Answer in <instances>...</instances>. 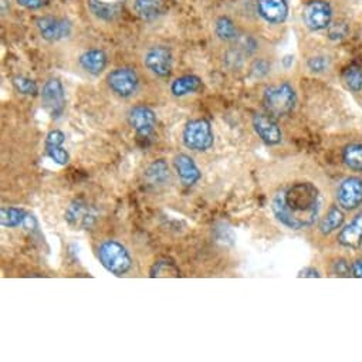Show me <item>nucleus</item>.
Here are the masks:
<instances>
[{"instance_id":"37","label":"nucleus","mask_w":362,"mask_h":362,"mask_svg":"<svg viewBox=\"0 0 362 362\" xmlns=\"http://www.w3.org/2000/svg\"><path fill=\"white\" fill-rule=\"evenodd\" d=\"M352 273H354V276L355 277H361L362 279V259L361 260H356L355 263H354V266H352Z\"/></svg>"},{"instance_id":"14","label":"nucleus","mask_w":362,"mask_h":362,"mask_svg":"<svg viewBox=\"0 0 362 362\" xmlns=\"http://www.w3.org/2000/svg\"><path fill=\"white\" fill-rule=\"evenodd\" d=\"M175 169L177 172V176L185 187L195 185L198 180L202 177V172L199 170L195 160L185 153H179L173 159Z\"/></svg>"},{"instance_id":"28","label":"nucleus","mask_w":362,"mask_h":362,"mask_svg":"<svg viewBox=\"0 0 362 362\" xmlns=\"http://www.w3.org/2000/svg\"><path fill=\"white\" fill-rule=\"evenodd\" d=\"M13 86L23 95H36L37 91H39L36 81L32 80V78L23 77V76L15 77L13 78Z\"/></svg>"},{"instance_id":"5","label":"nucleus","mask_w":362,"mask_h":362,"mask_svg":"<svg viewBox=\"0 0 362 362\" xmlns=\"http://www.w3.org/2000/svg\"><path fill=\"white\" fill-rule=\"evenodd\" d=\"M64 219L74 230H88L95 225L98 219V211L88 202L76 199L67 206Z\"/></svg>"},{"instance_id":"36","label":"nucleus","mask_w":362,"mask_h":362,"mask_svg":"<svg viewBox=\"0 0 362 362\" xmlns=\"http://www.w3.org/2000/svg\"><path fill=\"white\" fill-rule=\"evenodd\" d=\"M298 277H313V279H315V277H320V273L314 267H305L298 273Z\"/></svg>"},{"instance_id":"35","label":"nucleus","mask_w":362,"mask_h":362,"mask_svg":"<svg viewBox=\"0 0 362 362\" xmlns=\"http://www.w3.org/2000/svg\"><path fill=\"white\" fill-rule=\"evenodd\" d=\"M23 228H25L26 230H29V232H32V230L37 229V222H36V218L28 214V216H26V219H25V223H23Z\"/></svg>"},{"instance_id":"8","label":"nucleus","mask_w":362,"mask_h":362,"mask_svg":"<svg viewBox=\"0 0 362 362\" xmlns=\"http://www.w3.org/2000/svg\"><path fill=\"white\" fill-rule=\"evenodd\" d=\"M110 88L119 97H131L138 88V76L135 70L122 67L111 71L107 77Z\"/></svg>"},{"instance_id":"18","label":"nucleus","mask_w":362,"mask_h":362,"mask_svg":"<svg viewBox=\"0 0 362 362\" xmlns=\"http://www.w3.org/2000/svg\"><path fill=\"white\" fill-rule=\"evenodd\" d=\"M80 64L90 74L98 76L107 67V54L103 50H97V49L88 50L81 54Z\"/></svg>"},{"instance_id":"21","label":"nucleus","mask_w":362,"mask_h":362,"mask_svg":"<svg viewBox=\"0 0 362 362\" xmlns=\"http://www.w3.org/2000/svg\"><path fill=\"white\" fill-rule=\"evenodd\" d=\"M135 11L144 21H155L163 13L162 0H135Z\"/></svg>"},{"instance_id":"7","label":"nucleus","mask_w":362,"mask_h":362,"mask_svg":"<svg viewBox=\"0 0 362 362\" xmlns=\"http://www.w3.org/2000/svg\"><path fill=\"white\" fill-rule=\"evenodd\" d=\"M42 101L45 108L53 118H59L63 115L66 110V94L60 80L52 78L43 86Z\"/></svg>"},{"instance_id":"34","label":"nucleus","mask_w":362,"mask_h":362,"mask_svg":"<svg viewBox=\"0 0 362 362\" xmlns=\"http://www.w3.org/2000/svg\"><path fill=\"white\" fill-rule=\"evenodd\" d=\"M334 273H335L337 276H348L349 267H348V264H346L344 260H338V262L334 264Z\"/></svg>"},{"instance_id":"9","label":"nucleus","mask_w":362,"mask_h":362,"mask_svg":"<svg viewBox=\"0 0 362 362\" xmlns=\"http://www.w3.org/2000/svg\"><path fill=\"white\" fill-rule=\"evenodd\" d=\"M129 127L136 132L141 138H148L153 134L156 127V115L146 105H136L131 108L128 114Z\"/></svg>"},{"instance_id":"17","label":"nucleus","mask_w":362,"mask_h":362,"mask_svg":"<svg viewBox=\"0 0 362 362\" xmlns=\"http://www.w3.org/2000/svg\"><path fill=\"white\" fill-rule=\"evenodd\" d=\"M338 242L349 249H358L362 245V214L356 215L354 221L341 230Z\"/></svg>"},{"instance_id":"10","label":"nucleus","mask_w":362,"mask_h":362,"mask_svg":"<svg viewBox=\"0 0 362 362\" xmlns=\"http://www.w3.org/2000/svg\"><path fill=\"white\" fill-rule=\"evenodd\" d=\"M37 29L42 35V37L47 42H59L70 36L71 33V25L66 19H59L53 16H43L39 18Z\"/></svg>"},{"instance_id":"13","label":"nucleus","mask_w":362,"mask_h":362,"mask_svg":"<svg viewBox=\"0 0 362 362\" xmlns=\"http://www.w3.org/2000/svg\"><path fill=\"white\" fill-rule=\"evenodd\" d=\"M253 127L260 139L267 145H277L281 141V131L270 114H256L253 117Z\"/></svg>"},{"instance_id":"26","label":"nucleus","mask_w":362,"mask_h":362,"mask_svg":"<svg viewBox=\"0 0 362 362\" xmlns=\"http://www.w3.org/2000/svg\"><path fill=\"white\" fill-rule=\"evenodd\" d=\"M216 35L222 40H235L238 37V30L229 18H221L216 22Z\"/></svg>"},{"instance_id":"3","label":"nucleus","mask_w":362,"mask_h":362,"mask_svg":"<svg viewBox=\"0 0 362 362\" xmlns=\"http://www.w3.org/2000/svg\"><path fill=\"white\" fill-rule=\"evenodd\" d=\"M296 103H297L296 91L287 83H283L276 87H270L264 91V97H263L264 108L267 114H270L274 118H281L288 115L294 110Z\"/></svg>"},{"instance_id":"4","label":"nucleus","mask_w":362,"mask_h":362,"mask_svg":"<svg viewBox=\"0 0 362 362\" xmlns=\"http://www.w3.org/2000/svg\"><path fill=\"white\" fill-rule=\"evenodd\" d=\"M184 144L187 148L198 152H205L214 146L215 136L212 125L208 119L189 121L184 129Z\"/></svg>"},{"instance_id":"2","label":"nucleus","mask_w":362,"mask_h":362,"mask_svg":"<svg viewBox=\"0 0 362 362\" xmlns=\"http://www.w3.org/2000/svg\"><path fill=\"white\" fill-rule=\"evenodd\" d=\"M98 260L114 276H124L132 267V259L125 246L117 240H105L98 247Z\"/></svg>"},{"instance_id":"22","label":"nucleus","mask_w":362,"mask_h":362,"mask_svg":"<svg viewBox=\"0 0 362 362\" xmlns=\"http://www.w3.org/2000/svg\"><path fill=\"white\" fill-rule=\"evenodd\" d=\"M28 214L19 208H2L0 211V223L4 228H19L23 226Z\"/></svg>"},{"instance_id":"29","label":"nucleus","mask_w":362,"mask_h":362,"mask_svg":"<svg viewBox=\"0 0 362 362\" xmlns=\"http://www.w3.org/2000/svg\"><path fill=\"white\" fill-rule=\"evenodd\" d=\"M307 64L313 73H322L328 69V59L324 56H315V57H311Z\"/></svg>"},{"instance_id":"27","label":"nucleus","mask_w":362,"mask_h":362,"mask_svg":"<svg viewBox=\"0 0 362 362\" xmlns=\"http://www.w3.org/2000/svg\"><path fill=\"white\" fill-rule=\"evenodd\" d=\"M46 155L57 165L66 166L70 162V155L66 149H63V145H45Z\"/></svg>"},{"instance_id":"23","label":"nucleus","mask_w":362,"mask_h":362,"mask_svg":"<svg viewBox=\"0 0 362 362\" xmlns=\"http://www.w3.org/2000/svg\"><path fill=\"white\" fill-rule=\"evenodd\" d=\"M342 223H344V214L338 208L332 206L327 212V215L321 219V222H320V232L322 235H329V233L335 232L337 229H339Z\"/></svg>"},{"instance_id":"24","label":"nucleus","mask_w":362,"mask_h":362,"mask_svg":"<svg viewBox=\"0 0 362 362\" xmlns=\"http://www.w3.org/2000/svg\"><path fill=\"white\" fill-rule=\"evenodd\" d=\"M342 159L345 165L352 170H362V145L351 144L344 149Z\"/></svg>"},{"instance_id":"1","label":"nucleus","mask_w":362,"mask_h":362,"mask_svg":"<svg viewBox=\"0 0 362 362\" xmlns=\"http://www.w3.org/2000/svg\"><path fill=\"white\" fill-rule=\"evenodd\" d=\"M320 205L318 189L310 182H300L277 192L272 211L280 223L293 230H301L315 222Z\"/></svg>"},{"instance_id":"30","label":"nucleus","mask_w":362,"mask_h":362,"mask_svg":"<svg viewBox=\"0 0 362 362\" xmlns=\"http://www.w3.org/2000/svg\"><path fill=\"white\" fill-rule=\"evenodd\" d=\"M64 141H66L64 132H62L60 129H53L47 134L45 145H63Z\"/></svg>"},{"instance_id":"33","label":"nucleus","mask_w":362,"mask_h":362,"mask_svg":"<svg viewBox=\"0 0 362 362\" xmlns=\"http://www.w3.org/2000/svg\"><path fill=\"white\" fill-rule=\"evenodd\" d=\"M346 33V26L344 23L329 25V37L331 39H341Z\"/></svg>"},{"instance_id":"16","label":"nucleus","mask_w":362,"mask_h":362,"mask_svg":"<svg viewBox=\"0 0 362 362\" xmlns=\"http://www.w3.org/2000/svg\"><path fill=\"white\" fill-rule=\"evenodd\" d=\"M91 12L103 21H114L124 8V0H88Z\"/></svg>"},{"instance_id":"19","label":"nucleus","mask_w":362,"mask_h":362,"mask_svg":"<svg viewBox=\"0 0 362 362\" xmlns=\"http://www.w3.org/2000/svg\"><path fill=\"white\" fill-rule=\"evenodd\" d=\"M202 87V80L198 76H184L176 78L172 86L170 91L175 97H184L192 93H197Z\"/></svg>"},{"instance_id":"20","label":"nucleus","mask_w":362,"mask_h":362,"mask_svg":"<svg viewBox=\"0 0 362 362\" xmlns=\"http://www.w3.org/2000/svg\"><path fill=\"white\" fill-rule=\"evenodd\" d=\"M145 177L152 185H163L169 180V166L163 159L153 160L145 170Z\"/></svg>"},{"instance_id":"6","label":"nucleus","mask_w":362,"mask_h":362,"mask_svg":"<svg viewBox=\"0 0 362 362\" xmlns=\"http://www.w3.org/2000/svg\"><path fill=\"white\" fill-rule=\"evenodd\" d=\"M332 18L331 6L324 0H311L303 11V19L310 30L318 32L329 28Z\"/></svg>"},{"instance_id":"11","label":"nucleus","mask_w":362,"mask_h":362,"mask_svg":"<svg viewBox=\"0 0 362 362\" xmlns=\"http://www.w3.org/2000/svg\"><path fill=\"white\" fill-rule=\"evenodd\" d=\"M338 204L346 209L352 211L361 206L362 204V179L361 177H348L339 185L337 192Z\"/></svg>"},{"instance_id":"15","label":"nucleus","mask_w":362,"mask_h":362,"mask_svg":"<svg viewBox=\"0 0 362 362\" xmlns=\"http://www.w3.org/2000/svg\"><path fill=\"white\" fill-rule=\"evenodd\" d=\"M260 16L269 23H283L288 15L286 0H259L257 2Z\"/></svg>"},{"instance_id":"12","label":"nucleus","mask_w":362,"mask_h":362,"mask_svg":"<svg viewBox=\"0 0 362 362\" xmlns=\"http://www.w3.org/2000/svg\"><path fill=\"white\" fill-rule=\"evenodd\" d=\"M145 66L158 77H169L172 71V53L163 46L152 47L145 54Z\"/></svg>"},{"instance_id":"31","label":"nucleus","mask_w":362,"mask_h":362,"mask_svg":"<svg viewBox=\"0 0 362 362\" xmlns=\"http://www.w3.org/2000/svg\"><path fill=\"white\" fill-rule=\"evenodd\" d=\"M50 0H18V4L26 9H42L49 5Z\"/></svg>"},{"instance_id":"25","label":"nucleus","mask_w":362,"mask_h":362,"mask_svg":"<svg viewBox=\"0 0 362 362\" xmlns=\"http://www.w3.org/2000/svg\"><path fill=\"white\" fill-rule=\"evenodd\" d=\"M344 81L346 87L358 93L362 90V64H352L344 71Z\"/></svg>"},{"instance_id":"32","label":"nucleus","mask_w":362,"mask_h":362,"mask_svg":"<svg viewBox=\"0 0 362 362\" xmlns=\"http://www.w3.org/2000/svg\"><path fill=\"white\" fill-rule=\"evenodd\" d=\"M269 70H270V64L267 62H264V60L256 62L253 64V67H252V73L255 74V77H259V78L266 76L269 73Z\"/></svg>"}]
</instances>
